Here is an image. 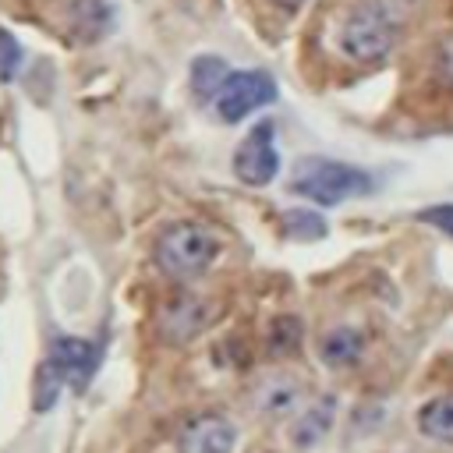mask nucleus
<instances>
[{"mask_svg": "<svg viewBox=\"0 0 453 453\" xmlns=\"http://www.w3.org/2000/svg\"><path fill=\"white\" fill-rule=\"evenodd\" d=\"M375 188V177L361 166L340 163V159H301L290 177V191L301 198H311L315 205H340L347 198H361Z\"/></svg>", "mask_w": 453, "mask_h": 453, "instance_id": "obj_1", "label": "nucleus"}, {"mask_svg": "<svg viewBox=\"0 0 453 453\" xmlns=\"http://www.w3.org/2000/svg\"><path fill=\"white\" fill-rule=\"evenodd\" d=\"M219 255V241L202 223H170L156 237V262L166 276L188 280L205 273Z\"/></svg>", "mask_w": 453, "mask_h": 453, "instance_id": "obj_2", "label": "nucleus"}, {"mask_svg": "<svg viewBox=\"0 0 453 453\" xmlns=\"http://www.w3.org/2000/svg\"><path fill=\"white\" fill-rule=\"evenodd\" d=\"M396 42V18L389 4L382 0H361L350 7L343 28H340V46L350 60L372 64L382 60Z\"/></svg>", "mask_w": 453, "mask_h": 453, "instance_id": "obj_3", "label": "nucleus"}, {"mask_svg": "<svg viewBox=\"0 0 453 453\" xmlns=\"http://www.w3.org/2000/svg\"><path fill=\"white\" fill-rule=\"evenodd\" d=\"M273 99H276V81L265 71H230L223 88L216 92L212 106L223 124H237L248 113L269 106Z\"/></svg>", "mask_w": 453, "mask_h": 453, "instance_id": "obj_4", "label": "nucleus"}, {"mask_svg": "<svg viewBox=\"0 0 453 453\" xmlns=\"http://www.w3.org/2000/svg\"><path fill=\"white\" fill-rule=\"evenodd\" d=\"M234 173L237 180L251 184V188H265L269 180H276L280 173V152L273 142V124L262 120L248 131V138L237 145L234 152Z\"/></svg>", "mask_w": 453, "mask_h": 453, "instance_id": "obj_5", "label": "nucleus"}, {"mask_svg": "<svg viewBox=\"0 0 453 453\" xmlns=\"http://www.w3.org/2000/svg\"><path fill=\"white\" fill-rule=\"evenodd\" d=\"M99 343L81 340V336H57L46 361L53 365V372L60 375V382L67 389H85L99 368Z\"/></svg>", "mask_w": 453, "mask_h": 453, "instance_id": "obj_6", "label": "nucleus"}, {"mask_svg": "<svg viewBox=\"0 0 453 453\" xmlns=\"http://www.w3.org/2000/svg\"><path fill=\"white\" fill-rule=\"evenodd\" d=\"M237 428L223 414H198L177 432V453H234Z\"/></svg>", "mask_w": 453, "mask_h": 453, "instance_id": "obj_7", "label": "nucleus"}, {"mask_svg": "<svg viewBox=\"0 0 453 453\" xmlns=\"http://www.w3.org/2000/svg\"><path fill=\"white\" fill-rule=\"evenodd\" d=\"M333 421H336V396L326 393V396H319L315 403H308V407L294 418V425H290V442H294L297 449H315V446L333 432Z\"/></svg>", "mask_w": 453, "mask_h": 453, "instance_id": "obj_8", "label": "nucleus"}, {"mask_svg": "<svg viewBox=\"0 0 453 453\" xmlns=\"http://www.w3.org/2000/svg\"><path fill=\"white\" fill-rule=\"evenodd\" d=\"M365 354V333L354 326H336L319 340V357L329 368H350Z\"/></svg>", "mask_w": 453, "mask_h": 453, "instance_id": "obj_9", "label": "nucleus"}, {"mask_svg": "<svg viewBox=\"0 0 453 453\" xmlns=\"http://www.w3.org/2000/svg\"><path fill=\"white\" fill-rule=\"evenodd\" d=\"M418 432L428 439V442H442V446H453V393H442V396H432L418 407Z\"/></svg>", "mask_w": 453, "mask_h": 453, "instance_id": "obj_10", "label": "nucleus"}, {"mask_svg": "<svg viewBox=\"0 0 453 453\" xmlns=\"http://www.w3.org/2000/svg\"><path fill=\"white\" fill-rule=\"evenodd\" d=\"M71 28L85 42L103 39L113 28V7H110V0H74L71 4Z\"/></svg>", "mask_w": 453, "mask_h": 453, "instance_id": "obj_11", "label": "nucleus"}, {"mask_svg": "<svg viewBox=\"0 0 453 453\" xmlns=\"http://www.w3.org/2000/svg\"><path fill=\"white\" fill-rule=\"evenodd\" d=\"M226 74H230V67H226L223 57H216V53L195 57V60H191V92H195V99H198V103H212L216 92L223 88Z\"/></svg>", "mask_w": 453, "mask_h": 453, "instance_id": "obj_12", "label": "nucleus"}, {"mask_svg": "<svg viewBox=\"0 0 453 453\" xmlns=\"http://www.w3.org/2000/svg\"><path fill=\"white\" fill-rule=\"evenodd\" d=\"M301 400V386L294 379H269L258 393H255V407L262 414H287L294 411Z\"/></svg>", "mask_w": 453, "mask_h": 453, "instance_id": "obj_13", "label": "nucleus"}, {"mask_svg": "<svg viewBox=\"0 0 453 453\" xmlns=\"http://www.w3.org/2000/svg\"><path fill=\"white\" fill-rule=\"evenodd\" d=\"M283 234L287 237H297V241H319L326 237V219L311 209H287L283 212Z\"/></svg>", "mask_w": 453, "mask_h": 453, "instance_id": "obj_14", "label": "nucleus"}, {"mask_svg": "<svg viewBox=\"0 0 453 453\" xmlns=\"http://www.w3.org/2000/svg\"><path fill=\"white\" fill-rule=\"evenodd\" d=\"M301 347V322L294 319V315H280V319H273V326H269V350L280 357H287V354H294Z\"/></svg>", "mask_w": 453, "mask_h": 453, "instance_id": "obj_15", "label": "nucleus"}, {"mask_svg": "<svg viewBox=\"0 0 453 453\" xmlns=\"http://www.w3.org/2000/svg\"><path fill=\"white\" fill-rule=\"evenodd\" d=\"M60 389H64L60 375L53 372L50 361H42V365H39V375H35V411H50V407L57 403Z\"/></svg>", "mask_w": 453, "mask_h": 453, "instance_id": "obj_16", "label": "nucleus"}, {"mask_svg": "<svg viewBox=\"0 0 453 453\" xmlns=\"http://www.w3.org/2000/svg\"><path fill=\"white\" fill-rule=\"evenodd\" d=\"M21 46H18V39L7 32V28H0V81H11L14 74H18V67H21Z\"/></svg>", "mask_w": 453, "mask_h": 453, "instance_id": "obj_17", "label": "nucleus"}, {"mask_svg": "<svg viewBox=\"0 0 453 453\" xmlns=\"http://www.w3.org/2000/svg\"><path fill=\"white\" fill-rule=\"evenodd\" d=\"M418 219H421V223H428V226H435L439 234L453 237V202L428 205V209H421V212H418Z\"/></svg>", "mask_w": 453, "mask_h": 453, "instance_id": "obj_18", "label": "nucleus"}, {"mask_svg": "<svg viewBox=\"0 0 453 453\" xmlns=\"http://www.w3.org/2000/svg\"><path fill=\"white\" fill-rule=\"evenodd\" d=\"M273 4H276V7H283V11H297L304 0H273Z\"/></svg>", "mask_w": 453, "mask_h": 453, "instance_id": "obj_19", "label": "nucleus"}]
</instances>
